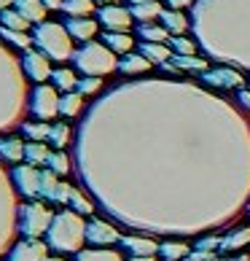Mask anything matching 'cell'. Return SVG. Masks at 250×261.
Segmentation results:
<instances>
[{"label": "cell", "mask_w": 250, "mask_h": 261, "mask_svg": "<svg viewBox=\"0 0 250 261\" xmlns=\"http://www.w3.org/2000/svg\"><path fill=\"white\" fill-rule=\"evenodd\" d=\"M86 234V224L75 213H62L54 221L51 229V245L57 250H75L81 245V237Z\"/></svg>", "instance_id": "obj_1"}, {"label": "cell", "mask_w": 250, "mask_h": 261, "mask_svg": "<svg viewBox=\"0 0 250 261\" xmlns=\"http://www.w3.org/2000/svg\"><path fill=\"white\" fill-rule=\"evenodd\" d=\"M22 216H24L22 218V231H24V234H30V237H38L46 226H49V221L54 218L43 205H27L22 210Z\"/></svg>", "instance_id": "obj_2"}, {"label": "cell", "mask_w": 250, "mask_h": 261, "mask_svg": "<svg viewBox=\"0 0 250 261\" xmlns=\"http://www.w3.org/2000/svg\"><path fill=\"white\" fill-rule=\"evenodd\" d=\"M46 253H49V248L41 240H22L8 253V261H43Z\"/></svg>", "instance_id": "obj_3"}, {"label": "cell", "mask_w": 250, "mask_h": 261, "mask_svg": "<svg viewBox=\"0 0 250 261\" xmlns=\"http://www.w3.org/2000/svg\"><path fill=\"white\" fill-rule=\"evenodd\" d=\"M33 111H35V116H41V119H51V116L60 111V100H57V94L49 86H41V89L35 92Z\"/></svg>", "instance_id": "obj_4"}, {"label": "cell", "mask_w": 250, "mask_h": 261, "mask_svg": "<svg viewBox=\"0 0 250 261\" xmlns=\"http://www.w3.org/2000/svg\"><path fill=\"white\" fill-rule=\"evenodd\" d=\"M86 240H89V243H97V245H110L119 240V234L113 226L94 218V221H89V226H86Z\"/></svg>", "instance_id": "obj_5"}, {"label": "cell", "mask_w": 250, "mask_h": 261, "mask_svg": "<svg viewBox=\"0 0 250 261\" xmlns=\"http://www.w3.org/2000/svg\"><path fill=\"white\" fill-rule=\"evenodd\" d=\"M14 180H16V186L22 189V194H27V197H33L35 191H41V175L30 167H16Z\"/></svg>", "instance_id": "obj_6"}, {"label": "cell", "mask_w": 250, "mask_h": 261, "mask_svg": "<svg viewBox=\"0 0 250 261\" xmlns=\"http://www.w3.org/2000/svg\"><path fill=\"white\" fill-rule=\"evenodd\" d=\"M121 243L127 250H132L134 256H153L159 250V245L153 243V240H146V237H124Z\"/></svg>", "instance_id": "obj_7"}, {"label": "cell", "mask_w": 250, "mask_h": 261, "mask_svg": "<svg viewBox=\"0 0 250 261\" xmlns=\"http://www.w3.org/2000/svg\"><path fill=\"white\" fill-rule=\"evenodd\" d=\"M100 16L108 27H113V30H127L129 27V16H127V11H121V8H105Z\"/></svg>", "instance_id": "obj_8"}, {"label": "cell", "mask_w": 250, "mask_h": 261, "mask_svg": "<svg viewBox=\"0 0 250 261\" xmlns=\"http://www.w3.org/2000/svg\"><path fill=\"white\" fill-rule=\"evenodd\" d=\"M24 156L30 164H41V162H49V148L43 146V143H30V146H24Z\"/></svg>", "instance_id": "obj_9"}, {"label": "cell", "mask_w": 250, "mask_h": 261, "mask_svg": "<svg viewBox=\"0 0 250 261\" xmlns=\"http://www.w3.org/2000/svg\"><path fill=\"white\" fill-rule=\"evenodd\" d=\"M159 253L164 256V261H178V258H183L188 253V245H183V243H164V245H159Z\"/></svg>", "instance_id": "obj_10"}, {"label": "cell", "mask_w": 250, "mask_h": 261, "mask_svg": "<svg viewBox=\"0 0 250 261\" xmlns=\"http://www.w3.org/2000/svg\"><path fill=\"white\" fill-rule=\"evenodd\" d=\"M60 113L67 116V119L78 116L81 113V97H78V94H65V97L60 100Z\"/></svg>", "instance_id": "obj_11"}, {"label": "cell", "mask_w": 250, "mask_h": 261, "mask_svg": "<svg viewBox=\"0 0 250 261\" xmlns=\"http://www.w3.org/2000/svg\"><path fill=\"white\" fill-rule=\"evenodd\" d=\"M22 132H24V135H27V138H30L33 143H41V140L49 138L51 127H46V124H24Z\"/></svg>", "instance_id": "obj_12"}, {"label": "cell", "mask_w": 250, "mask_h": 261, "mask_svg": "<svg viewBox=\"0 0 250 261\" xmlns=\"http://www.w3.org/2000/svg\"><path fill=\"white\" fill-rule=\"evenodd\" d=\"M49 140L54 143L57 148H62L65 143L70 140V127H67V124H54L51 132H49Z\"/></svg>", "instance_id": "obj_13"}, {"label": "cell", "mask_w": 250, "mask_h": 261, "mask_svg": "<svg viewBox=\"0 0 250 261\" xmlns=\"http://www.w3.org/2000/svg\"><path fill=\"white\" fill-rule=\"evenodd\" d=\"M78 261H121V256L113 250H86L78 256Z\"/></svg>", "instance_id": "obj_14"}, {"label": "cell", "mask_w": 250, "mask_h": 261, "mask_svg": "<svg viewBox=\"0 0 250 261\" xmlns=\"http://www.w3.org/2000/svg\"><path fill=\"white\" fill-rule=\"evenodd\" d=\"M0 148L6 151L3 156H6V159H11V162H16V159H22V156H24L22 143H16V140H3V143H0Z\"/></svg>", "instance_id": "obj_15"}, {"label": "cell", "mask_w": 250, "mask_h": 261, "mask_svg": "<svg viewBox=\"0 0 250 261\" xmlns=\"http://www.w3.org/2000/svg\"><path fill=\"white\" fill-rule=\"evenodd\" d=\"M30 75L33 79H46V75H49V65H46L43 60H35V57H30Z\"/></svg>", "instance_id": "obj_16"}, {"label": "cell", "mask_w": 250, "mask_h": 261, "mask_svg": "<svg viewBox=\"0 0 250 261\" xmlns=\"http://www.w3.org/2000/svg\"><path fill=\"white\" fill-rule=\"evenodd\" d=\"M54 81H57V86H60V89H73V86H78L70 70H57V73H54Z\"/></svg>", "instance_id": "obj_17"}, {"label": "cell", "mask_w": 250, "mask_h": 261, "mask_svg": "<svg viewBox=\"0 0 250 261\" xmlns=\"http://www.w3.org/2000/svg\"><path fill=\"white\" fill-rule=\"evenodd\" d=\"M105 41H108L116 51H127L132 46V41H129V38H124V35H105Z\"/></svg>", "instance_id": "obj_18"}, {"label": "cell", "mask_w": 250, "mask_h": 261, "mask_svg": "<svg viewBox=\"0 0 250 261\" xmlns=\"http://www.w3.org/2000/svg\"><path fill=\"white\" fill-rule=\"evenodd\" d=\"M19 8H22L27 16H33V19L43 16V14H41V6H38V0H19Z\"/></svg>", "instance_id": "obj_19"}, {"label": "cell", "mask_w": 250, "mask_h": 261, "mask_svg": "<svg viewBox=\"0 0 250 261\" xmlns=\"http://www.w3.org/2000/svg\"><path fill=\"white\" fill-rule=\"evenodd\" d=\"M70 202H73V205L78 207L81 213H92V202H89V199H84V197H81V194H78V191H75V189L70 191Z\"/></svg>", "instance_id": "obj_20"}, {"label": "cell", "mask_w": 250, "mask_h": 261, "mask_svg": "<svg viewBox=\"0 0 250 261\" xmlns=\"http://www.w3.org/2000/svg\"><path fill=\"white\" fill-rule=\"evenodd\" d=\"M3 22L8 27H14V30H24V27H27L24 16H16V14H3Z\"/></svg>", "instance_id": "obj_21"}, {"label": "cell", "mask_w": 250, "mask_h": 261, "mask_svg": "<svg viewBox=\"0 0 250 261\" xmlns=\"http://www.w3.org/2000/svg\"><path fill=\"white\" fill-rule=\"evenodd\" d=\"M65 8H67V11H78V14L84 11V14H89L92 11V3H89V0H70Z\"/></svg>", "instance_id": "obj_22"}, {"label": "cell", "mask_w": 250, "mask_h": 261, "mask_svg": "<svg viewBox=\"0 0 250 261\" xmlns=\"http://www.w3.org/2000/svg\"><path fill=\"white\" fill-rule=\"evenodd\" d=\"M164 22L172 27V30H178V33L186 27V19H183V16H178V14H164Z\"/></svg>", "instance_id": "obj_23"}, {"label": "cell", "mask_w": 250, "mask_h": 261, "mask_svg": "<svg viewBox=\"0 0 250 261\" xmlns=\"http://www.w3.org/2000/svg\"><path fill=\"white\" fill-rule=\"evenodd\" d=\"M146 62H143V60H127V62H124L121 65V70H127V73H140V70H146Z\"/></svg>", "instance_id": "obj_24"}, {"label": "cell", "mask_w": 250, "mask_h": 261, "mask_svg": "<svg viewBox=\"0 0 250 261\" xmlns=\"http://www.w3.org/2000/svg\"><path fill=\"white\" fill-rule=\"evenodd\" d=\"M78 89H81L84 94H94V92L100 89V81H97V79H84V81L78 84Z\"/></svg>", "instance_id": "obj_25"}, {"label": "cell", "mask_w": 250, "mask_h": 261, "mask_svg": "<svg viewBox=\"0 0 250 261\" xmlns=\"http://www.w3.org/2000/svg\"><path fill=\"white\" fill-rule=\"evenodd\" d=\"M73 33H78V35H92V33H94V24H92V22H73Z\"/></svg>", "instance_id": "obj_26"}, {"label": "cell", "mask_w": 250, "mask_h": 261, "mask_svg": "<svg viewBox=\"0 0 250 261\" xmlns=\"http://www.w3.org/2000/svg\"><path fill=\"white\" fill-rule=\"evenodd\" d=\"M49 162L57 167V172H65V170H67V159H65V156H57V153H49Z\"/></svg>", "instance_id": "obj_27"}, {"label": "cell", "mask_w": 250, "mask_h": 261, "mask_svg": "<svg viewBox=\"0 0 250 261\" xmlns=\"http://www.w3.org/2000/svg\"><path fill=\"white\" fill-rule=\"evenodd\" d=\"M146 54L153 57V60H161V57H164L167 51H164V49H156V46H146Z\"/></svg>", "instance_id": "obj_28"}, {"label": "cell", "mask_w": 250, "mask_h": 261, "mask_svg": "<svg viewBox=\"0 0 250 261\" xmlns=\"http://www.w3.org/2000/svg\"><path fill=\"white\" fill-rule=\"evenodd\" d=\"M175 46H178L180 51H186V54L191 51V43H188V41H175Z\"/></svg>", "instance_id": "obj_29"}, {"label": "cell", "mask_w": 250, "mask_h": 261, "mask_svg": "<svg viewBox=\"0 0 250 261\" xmlns=\"http://www.w3.org/2000/svg\"><path fill=\"white\" fill-rule=\"evenodd\" d=\"M132 261H153V256H134Z\"/></svg>", "instance_id": "obj_30"}, {"label": "cell", "mask_w": 250, "mask_h": 261, "mask_svg": "<svg viewBox=\"0 0 250 261\" xmlns=\"http://www.w3.org/2000/svg\"><path fill=\"white\" fill-rule=\"evenodd\" d=\"M46 6H49V8H57V6H60V0H46Z\"/></svg>", "instance_id": "obj_31"}, {"label": "cell", "mask_w": 250, "mask_h": 261, "mask_svg": "<svg viewBox=\"0 0 250 261\" xmlns=\"http://www.w3.org/2000/svg\"><path fill=\"white\" fill-rule=\"evenodd\" d=\"M43 261H65V258H49V256H46Z\"/></svg>", "instance_id": "obj_32"}, {"label": "cell", "mask_w": 250, "mask_h": 261, "mask_svg": "<svg viewBox=\"0 0 250 261\" xmlns=\"http://www.w3.org/2000/svg\"><path fill=\"white\" fill-rule=\"evenodd\" d=\"M213 261H218V258H213Z\"/></svg>", "instance_id": "obj_33"}]
</instances>
